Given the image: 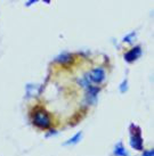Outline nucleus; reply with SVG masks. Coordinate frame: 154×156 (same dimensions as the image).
Masks as SVG:
<instances>
[{
	"label": "nucleus",
	"mask_w": 154,
	"mask_h": 156,
	"mask_svg": "<svg viewBox=\"0 0 154 156\" xmlns=\"http://www.w3.org/2000/svg\"><path fill=\"white\" fill-rule=\"evenodd\" d=\"M130 131H131V137H130L131 147H134L137 151H143V139L141 137V129L132 124L130 126Z\"/></svg>",
	"instance_id": "nucleus-2"
},
{
	"label": "nucleus",
	"mask_w": 154,
	"mask_h": 156,
	"mask_svg": "<svg viewBox=\"0 0 154 156\" xmlns=\"http://www.w3.org/2000/svg\"><path fill=\"white\" fill-rule=\"evenodd\" d=\"M81 136H82V132H78V133H75L72 138L69 139V140L66 141L65 145H73V144H78L79 143V140L81 139Z\"/></svg>",
	"instance_id": "nucleus-6"
},
{
	"label": "nucleus",
	"mask_w": 154,
	"mask_h": 156,
	"mask_svg": "<svg viewBox=\"0 0 154 156\" xmlns=\"http://www.w3.org/2000/svg\"><path fill=\"white\" fill-rule=\"evenodd\" d=\"M114 155L115 156H130L128 154L127 149L123 147V145L121 143H119L114 148Z\"/></svg>",
	"instance_id": "nucleus-5"
},
{
	"label": "nucleus",
	"mask_w": 154,
	"mask_h": 156,
	"mask_svg": "<svg viewBox=\"0 0 154 156\" xmlns=\"http://www.w3.org/2000/svg\"><path fill=\"white\" fill-rule=\"evenodd\" d=\"M141 49L139 46L132 48L130 51H128L124 54V59L128 62V63H132L134 61H136L138 57L141 56Z\"/></svg>",
	"instance_id": "nucleus-4"
},
{
	"label": "nucleus",
	"mask_w": 154,
	"mask_h": 156,
	"mask_svg": "<svg viewBox=\"0 0 154 156\" xmlns=\"http://www.w3.org/2000/svg\"><path fill=\"white\" fill-rule=\"evenodd\" d=\"M87 75H88L90 82L101 83L105 79V71L102 67H97V69H94L92 71H90L89 73H87Z\"/></svg>",
	"instance_id": "nucleus-3"
},
{
	"label": "nucleus",
	"mask_w": 154,
	"mask_h": 156,
	"mask_svg": "<svg viewBox=\"0 0 154 156\" xmlns=\"http://www.w3.org/2000/svg\"><path fill=\"white\" fill-rule=\"evenodd\" d=\"M32 124L39 129L47 130L53 126V117L42 107H35L31 115Z\"/></svg>",
	"instance_id": "nucleus-1"
},
{
	"label": "nucleus",
	"mask_w": 154,
	"mask_h": 156,
	"mask_svg": "<svg viewBox=\"0 0 154 156\" xmlns=\"http://www.w3.org/2000/svg\"><path fill=\"white\" fill-rule=\"evenodd\" d=\"M143 156H154L153 149H152V151H146V152H144Z\"/></svg>",
	"instance_id": "nucleus-8"
},
{
	"label": "nucleus",
	"mask_w": 154,
	"mask_h": 156,
	"mask_svg": "<svg viewBox=\"0 0 154 156\" xmlns=\"http://www.w3.org/2000/svg\"><path fill=\"white\" fill-rule=\"evenodd\" d=\"M71 58H72V55L70 54H63L57 58L58 63H62V64H66V63H70Z\"/></svg>",
	"instance_id": "nucleus-7"
}]
</instances>
